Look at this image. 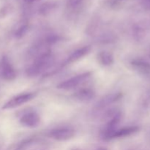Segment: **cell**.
Masks as SVG:
<instances>
[{
  "label": "cell",
  "instance_id": "cell-1",
  "mask_svg": "<svg viewBox=\"0 0 150 150\" xmlns=\"http://www.w3.org/2000/svg\"><path fill=\"white\" fill-rule=\"evenodd\" d=\"M54 57L51 53L47 52L37 57L35 62L26 70V74L29 77H35L49 69L54 63Z\"/></svg>",
  "mask_w": 150,
  "mask_h": 150
},
{
  "label": "cell",
  "instance_id": "cell-2",
  "mask_svg": "<svg viewBox=\"0 0 150 150\" xmlns=\"http://www.w3.org/2000/svg\"><path fill=\"white\" fill-rule=\"evenodd\" d=\"M90 72L77 75L74 77L70 78V79L60 83L57 86V88L60 89H63V90H71V89L78 87L81 84L86 82L90 78Z\"/></svg>",
  "mask_w": 150,
  "mask_h": 150
},
{
  "label": "cell",
  "instance_id": "cell-3",
  "mask_svg": "<svg viewBox=\"0 0 150 150\" xmlns=\"http://www.w3.org/2000/svg\"><path fill=\"white\" fill-rule=\"evenodd\" d=\"M35 96H36V94L34 92H29V93L21 94L17 96L13 97L3 105L2 109H12V108L20 106V105L32 100V99L35 98Z\"/></svg>",
  "mask_w": 150,
  "mask_h": 150
},
{
  "label": "cell",
  "instance_id": "cell-4",
  "mask_svg": "<svg viewBox=\"0 0 150 150\" xmlns=\"http://www.w3.org/2000/svg\"><path fill=\"white\" fill-rule=\"evenodd\" d=\"M75 136V131L68 127L54 129L49 133V136L57 141H67L71 139Z\"/></svg>",
  "mask_w": 150,
  "mask_h": 150
},
{
  "label": "cell",
  "instance_id": "cell-5",
  "mask_svg": "<svg viewBox=\"0 0 150 150\" xmlns=\"http://www.w3.org/2000/svg\"><path fill=\"white\" fill-rule=\"evenodd\" d=\"M1 76L6 81H13L16 78V73L14 67L7 57H3L1 59Z\"/></svg>",
  "mask_w": 150,
  "mask_h": 150
},
{
  "label": "cell",
  "instance_id": "cell-6",
  "mask_svg": "<svg viewBox=\"0 0 150 150\" xmlns=\"http://www.w3.org/2000/svg\"><path fill=\"white\" fill-rule=\"evenodd\" d=\"M20 123L26 127L35 128L38 127L40 123V117L36 112L26 113L21 117Z\"/></svg>",
  "mask_w": 150,
  "mask_h": 150
},
{
  "label": "cell",
  "instance_id": "cell-7",
  "mask_svg": "<svg viewBox=\"0 0 150 150\" xmlns=\"http://www.w3.org/2000/svg\"><path fill=\"white\" fill-rule=\"evenodd\" d=\"M122 94L121 93H113L110 95H106L104 98H103L99 102L95 105V108L97 111H99L100 110H103V108H105L110 105L111 104L114 103L116 101L119 100L121 98Z\"/></svg>",
  "mask_w": 150,
  "mask_h": 150
},
{
  "label": "cell",
  "instance_id": "cell-8",
  "mask_svg": "<svg viewBox=\"0 0 150 150\" xmlns=\"http://www.w3.org/2000/svg\"><path fill=\"white\" fill-rule=\"evenodd\" d=\"M139 130V127L137 126H130V127H122L121 129H117L114 132L111 136V139H118V138L126 137L137 133Z\"/></svg>",
  "mask_w": 150,
  "mask_h": 150
},
{
  "label": "cell",
  "instance_id": "cell-9",
  "mask_svg": "<svg viewBox=\"0 0 150 150\" xmlns=\"http://www.w3.org/2000/svg\"><path fill=\"white\" fill-rule=\"evenodd\" d=\"M91 51L90 46H84L75 51L67 59V63H73L87 55Z\"/></svg>",
  "mask_w": 150,
  "mask_h": 150
},
{
  "label": "cell",
  "instance_id": "cell-10",
  "mask_svg": "<svg viewBox=\"0 0 150 150\" xmlns=\"http://www.w3.org/2000/svg\"><path fill=\"white\" fill-rule=\"evenodd\" d=\"M95 93L91 89H81L74 94V97L77 100L83 102L89 101L95 98Z\"/></svg>",
  "mask_w": 150,
  "mask_h": 150
},
{
  "label": "cell",
  "instance_id": "cell-11",
  "mask_svg": "<svg viewBox=\"0 0 150 150\" xmlns=\"http://www.w3.org/2000/svg\"><path fill=\"white\" fill-rule=\"evenodd\" d=\"M98 60L100 64L103 66H110L114 63V56L108 51H102L98 55Z\"/></svg>",
  "mask_w": 150,
  "mask_h": 150
},
{
  "label": "cell",
  "instance_id": "cell-12",
  "mask_svg": "<svg viewBox=\"0 0 150 150\" xmlns=\"http://www.w3.org/2000/svg\"><path fill=\"white\" fill-rule=\"evenodd\" d=\"M132 65L142 73H148L150 72V64L143 60H134L132 62Z\"/></svg>",
  "mask_w": 150,
  "mask_h": 150
},
{
  "label": "cell",
  "instance_id": "cell-13",
  "mask_svg": "<svg viewBox=\"0 0 150 150\" xmlns=\"http://www.w3.org/2000/svg\"><path fill=\"white\" fill-rule=\"evenodd\" d=\"M28 31V26H22L20 28L18 29V30L16 31V33H15V36L18 39H21V38H23L25 35L26 34Z\"/></svg>",
  "mask_w": 150,
  "mask_h": 150
},
{
  "label": "cell",
  "instance_id": "cell-14",
  "mask_svg": "<svg viewBox=\"0 0 150 150\" xmlns=\"http://www.w3.org/2000/svg\"><path fill=\"white\" fill-rule=\"evenodd\" d=\"M32 142H33V140H27L26 142H23L16 150H26L28 149V147L32 144Z\"/></svg>",
  "mask_w": 150,
  "mask_h": 150
},
{
  "label": "cell",
  "instance_id": "cell-15",
  "mask_svg": "<svg viewBox=\"0 0 150 150\" xmlns=\"http://www.w3.org/2000/svg\"><path fill=\"white\" fill-rule=\"evenodd\" d=\"M98 150H107V149H105V148H99Z\"/></svg>",
  "mask_w": 150,
  "mask_h": 150
}]
</instances>
